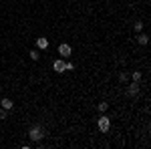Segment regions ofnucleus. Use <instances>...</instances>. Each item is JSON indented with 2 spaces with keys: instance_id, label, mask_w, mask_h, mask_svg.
Instances as JSON below:
<instances>
[{
  "instance_id": "39448f33",
  "label": "nucleus",
  "mask_w": 151,
  "mask_h": 149,
  "mask_svg": "<svg viewBox=\"0 0 151 149\" xmlns=\"http://www.w3.org/2000/svg\"><path fill=\"white\" fill-rule=\"evenodd\" d=\"M127 95L129 97H137V95H139V83L133 81V83L129 85V89H127Z\"/></svg>"
},
{
  "instance_id": "0eeeda50",
  "label": "nucleus",
  "mask_w": 151,
  "mask_h": 149,
  "mask_svg": "<svg viewBox=\"0 0 151 149\" xmlns=\"http://www.w3.org/2000/svg\"><path fill=\"white\" fill-rule=\"evenodd\" d=\"M0 107H2V109H6V111H12V107H14V103H12V101L8 99V97H4V99L0 101Z\"/></svg>"
},
{
  "instance_id": "20e7f679",
  "label": "nucleus",
  "mask_w": 151,
  "mask_h": 149,
  "mask_svg": "<svg viewBox=\"0 0 151 149\" xmlns=\"http://www.w3.org/2000/svg\"><path fill=\"white\" fill-rule=\"evenodd\" d=\"M65 58H55V63H52V71H57V73H65Z\"/></svg>"
},
{
  "instance_id": "f257e3e1",
  "label": "nucleus",
  "mask_w": 151,
  "mask_h": 149,
  "mask_svg": "<svg viewBox=\"0 0 151 149\" xmlns=\"http://www.w3.org/2000/svg\"><path fill=\"white\" fill-rule=\"evenodd\" d=\"M28 137L32 139L35 143H38V141H42V137H45V129L40 125H32L30 129H28Z\"/></svg>"
},
{
  "instance_id": "2eb2a0df",
  "label": "nucleus",
  "mask_w": 151,
  "mask_h": 149,
  "mask_svg": "<svg viewBox=\"0 0 151 149\" xmlns=\"http://www.w3.org/2000/svg\"><path fill=\"white\" fill-rule=\"evenodd\" d=\"M6 117H8V111H6V109H2V107H0V119H6Z\"/></svg>"
},
{
  "instance_id": "f8f14e48",
  "label": "nucleus",
  "mask_w": 151,
  "mask_h": 149,
  "mask_svg": "<svg viewBox=\"0 0 151 149\" xmlns=\"http://www.w3.org/2000/svg\"><path fill=\"white\" fill-rule=\"evenodd\" d=\"M119 81H121V83H127V81H129V75H127V73H121V75H119Z\"/></svg>"
},
{
  "instance_id": "7ed1b4c3",
  "label": "nucleus",
  "mask_w": 151,
  "mask_h": 149,
  "mask_svg": "<svg viewBox=\"0 0 151 149\" xmlns=\"http://www.w3.org/2000/svg\"><path fill=\"white\" fill-rule=\"evenodd\" d=\"M70 53H73L70 45H67V42L58 45V57H60V58H69V57H70Z\"/></svg>"
},
{
  "instance_id": "dca6fc26",
  "label": "nucleus",
  "mask_w": 151,
  "mask_h": 149,
  "mask_svg": "<svg viewBox=\"0 0 151 149\" xmlns=\"http://www.w3.org/2000/svg\"><path fill=\"white\" fill-rule=\"evenodd\" d=\"M0 89H2V85H0Z\"/></svg>"
},
{
  "instance_id": "6e6552de",
  "label": "nucleus",
  "mask_w": 151,
  "mask_h": 149,
  "mask_svg": "<svg viewBox=\"0 0 151 149\" xmlns=\"http://www.w3.org/2000/svg\"><path fill=\"white\" fill-rule=\"evenodd\" d=\"M137 42H139L141 46H145L147 42H149V36L145 35V32H139V36H137Z\"/></svg>"
},
{
  "instance_id": "423d86ee",
  "label": "nucleus",
  "mask_w": 151,
  "mask_h": 149,
  "mask_svg": "<svg viewBox=\"0 0 151 149\" xmlns=\"http://www.w3.org/2000/svg\"><path fill=\"white\" fill-rule=\"evenodd\" d=\"M48 45H50V42H48V38H45V36L36 38V48H38V50H47Z\"/></svg>"
},
{
  "instance_id": "f03ea898",
  "label": "nucleus",
  "mask_w": 151,
  "mask_h": 149,
  "mask_svg": "<svg viewBox=\"0 0 151 149\" xmlns=\"http://www.w3.org/2000/svg\"><path fill=\"white\" fill-rule=\"evenodd\" d=\"M97 125H99V131H101V133H107V131L111 129V119L103 113L99 119H97Z\"/></svg>"
},
{
  "instance_id": "1a4fd4ad",
  "label": "nucleus",
  "mask_w": 151,
  "mask_h": 149,
  "mask_svg": "<svg viewBox=\"0 0 151 149\" xmlns=\"http://www.w3.org/2000/svg\"><path fill=\"white\" fill-rule=\"evenodd\" d=\"M28 55H30V58H32V60H38V58H40V53H38V48H32Z\"/></svg>"
},
{
  "instance_id": "9b49d317",
  "label": "nucleus",
  "mask_w": 151,
  "mask_h": 149,
  "mask_svg": "<svg viewBox=\"0 0 151 149\" xmlns=\"http://www.w3.org/2000/svg\"><path fill=\"white\" fill-rule=\"evenodd\" d=\"M107 109H109V103H107V101L99 103V111H101V113H107Z\"/></svg>"
},
{
  "instance_id": "ddd939ff",
  "label": "nucleus",
  "mask_w": 151,
  "mask_h": 149,
  "mask_svg": "<svg viewBox=\"0 0 151 149\" xmlns=\"http://www.w3.org/2000/svg\"><path fill=\"white\" fill-rule=\"evenodd\" d=\"M133 28H135V32H141V30H143V22H135Z\"/></svg>"
},
{
  "instance_id": "4468645a",
  "label": "nucleus",
  "mask_w": 151,
  "mask_h": 149,
  "mask_svg": "<svg viewBox=\"0 0 151 149\" xmlns=\"http://www.w3.org/2000/svg\"><path fill=\"white\" fill-rule=\"evenodd\" d=\"M67 71H75V65H73V63H65V73H67Z\"/></svg>"
},
{
  "instance_id": "9d476101",
  "label": "nucleus",
  "mask_w": 151,
  "mask_h": 149,
  "mask_svg": "<svg viewBox=\"0 0 151 149\" xmlns=\"http://www.w3.org/2000/svg\"><path fill=\"white\" fill-rule=\"evenodd\" d=\"M129 79H133V81H135V83H139V81H141V73H139V71H133Z\"/></svg>"
}]
</instances>
